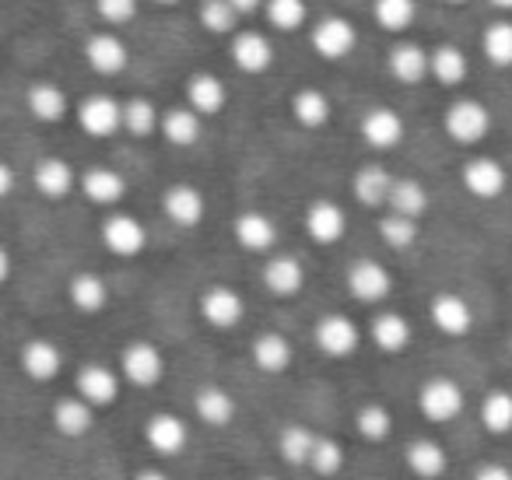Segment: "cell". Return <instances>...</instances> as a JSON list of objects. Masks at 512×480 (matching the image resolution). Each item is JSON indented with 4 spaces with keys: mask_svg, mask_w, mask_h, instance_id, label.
Returning a JSON list of instances; mask_svg holds the SVG:
<instances>
[{
    "mask_svg": "<svg viewBox=\"0 0 512 480\" xmlns=\"http://www.w3.org/2000/svg\"><path fill=\"white\" fill-rule=\"evenodd\" d=\"M467 393L453 375H428L418 386V410L428 424H449L463 414Z\"/></svg>",
    "mask_w": 512,
    "mask_h": 480,
    "instance_id": "cell-1",
    "label": "cell"
},
{
    "mask_svg": "<svg viewBox=\"0 0 512 480\" xmlns=\"http://www.w3.org/2000/svg\"><path fill=\"white\" fill-rule=\"evenodd\" d=\"M120 379L137 389H155L165 379V351L155 340H130L120 351Z\"/></svg>",
    "mask_w": 512,
    "mask_h": 480,
    "instance_id": "cell-2",
    "label": "cell"
},
{
    "mask_svg": "<svg viewBox=\"0 0 512 480\" xmlns=\"http://www.w3.org/2000/svg\"><path fill=\"white\" fill-rule=\"evenodd\" d=\"M313 344L320 354L334 361H344L362 347V326L348 316V312H327L316 319L313 326Z\"/></svg>",
    "mask_w": 512,
    "mask_h": 480,
    "instance_id": "cell-3",
    "label": "cell"
},
{
    "mask_svg": "<svg viewBox=\"0 0 512 480\" xmlns=\"http://www.w3.org/2000/svg\"><path fill=\"white\" fill-rule=\"evenodd\" d=\"M197 312L211 330L228 333L246 319V298L232 288V284H211L204 295L197 298Z\"/></svg>",
    "mask_w": 512,
    "mask_h": 480,
    "instance_id": "cell-4",
    "label": "cell"
},
{
    "mask_svg": "<svg viewBox=\"0 0 512 480\" xmlns=\"http://www.w3.org/2000/svg\"><path fill=\"white\" fill-rule=\"evenodd\" d=\"M144 445L155 452L158 459H176L190 445V424L186 417L172 414V410H158L144 421Z\"/></svg>",
    "mask_w": 512,
    "mask_h": 480,
    "instance_id": "cell-5",
    "label": "cell"
},
{
    "mask_svg": "<svg viewBox=\"0 0 512 480\" xmlns=\"http://www.w3.org/2000/svg\"><path fill=\"white\" fill-rule=\"evenodd\" d=\"M442 127H446V134L456 144H481L491 130V113L477 99H456L449 102L446 116H442Z\"/></svg>",
    "mask_w": 512,
    "mask_h": 480,
    "instance_id": "cell-6",
    "label": "cell"
},
{
    "mask_svg": "<svg viewBox=\"0 0 512 480\" xmlns=\"http://www.w3.org/2000/svg\"><path fill=\"white\" fill-rule=\"evenodd\" d=\"M309 43H313L316 57L337 64V60H344V57H351V53H355L358 29L344 15H327V18H320V22L313 25V32H309Z\"/></svg>",
    "mask_w": 512,
    "mask_h": 480,
    "instance_id": "cell-7",
    "label": "cell"
},
{
    "mask_svg": "<svg viewBox=\"0 0 512 480\" xmlns=\"http://www.w3.org/2000/svg\"><path fill=\"white\" fill-rule=\"evenodd\" d=\"M74 393L85 403H92L95 410L113 407L123 393V379L116 368L102 365V361H88V365H81L78 375H74Z\"/></svg>",
    "mask_w": 512,
    "mask_h": 480,
    "instance_id": "cell-8",
    "label": "cell"
},
{
    "mask_svg": "<svg viewBox=\"0 0 512 480\" xmlns=\"http://www.w3.org/2000/svg\"><path fill=\"white\" fill-rule=\"evenodd\" d=\"M102 246L120 260H134L148 249V228L127 211H113L102 221Z\"/></svg>",
    "mask_w": 512,
    "mask_h": 480,
    "instance_id": "cell-9",
    "label": "cell"
},
{
    "mask_svg": "<svg viewBox=\"0 0 512 480\" xmlns=\"http://www.w3.org/2000/svg\"><path fill=\"white\" fill-rule=\"evenodd\" d=\"M18 368L25 372V379L46 386V382L60 379V372H64V347L50 337L25 340L22 351H18Z\"/></svg>",
    "mask_w": 512,
    "mask_h": 480,
    "instance_id": "cell-10",
    "label": "cell"
},
{
    "mask_svg": "<svg viewBox=\"0 0 512 480\" xmlns=\"http://www.w3.org/2000/svg\"><path fill=\"white\" fill-rule=\"evenodd\" d=\"M348 295L362 305H383L393 295V274L379 260H358L348 267Z\"/></svg>",
    "mask_w": 512,
    "mask_h": 480,
    "instance_id": "cell-11",
    "label": "cell"
},
{
    "mask_svg": "<svg viewBox=\"0 0 512 480\" xmlns=\"http://www.w3.org/2000/svg\"><path fill=\"white\" fill-rule=\"evenodd\" d=\"M428 319H432V326L442 337L460 340L474 330V309H470L467 298L456 295V291H439V295H432V302H428Z\"/></svg>",
    "mask_w": 512,
    "mask_h": 480,
    "instance_id": "cell-12",
    "label": "cell"
},
{
    "mask_svg": "<svg viewBox=\"0 0 512 480\" xmlns=\"http://www.w3.org/2000/svg\"><path fill=\"white\" fill-rule=\"evenodd\" d=\"M249 361H253L256 372L264 375H285L295 365V344L278 330L256 333L253 344H249Z\"/></svg>",
    "mask_w": 512,
    "mask_h": 480,
    "instance_id": "cell-13",
    "label": "cell"
},
{
    "mask_svg": "<svg viewBox=\"0 0 512 480\" xmlns=\"http://www.w3.org/2000/svg\"><path fill=\"white\" fill-rule=\"evenodd\" d=\"M302 228H306V235L316 246H337V242L348 235V214H344V207L334 204V200H313V204L306 207Z\"/></svg>",
    "mask_w": 512,
    "mask_h": 480,
    "instance_id": "cell-14",
    "label": "cell"
},
{
    "mask_svg": "<svg viewBox=\"0 0 512 480\" xmlns=\"http://www.w3.org/2000/svg\"><path fill=\"white\" fill-rule=\"evenodd\" d=\"M193 417H197L204 428H232L235 417H239V400L228 393L225 386H200L193 393Z\"/></svg>",
    "mask_w": 512,
    "mask_h": 480,
    "instance_id": "cell-15",
    "label": "cell"
},
{
    "mask_svg": "<svg viewBox=\"0 0 512 480\" xmlns=\"http://www.w3.org/2000/svg\"><path fill=\"white\" fill-rule=\"evenodd\" d=\"M85 60L102 78H120L130 64V46L120 36H113V32H95L85 43Z\"/></svg>",
    "mask_w": 512,
    "mask_h": 480,
    "instance_id": "cell-16",
    "label": "cell"
},
{
    "mask_svg": "<svg viewBox=\"0 0 512 480\" xmlns=\"http://www.w3.org/2000/svg\"><path fill=\"white\" fill-rule=\"evenodd\" d=\"M78 123L88 137H113L116 130H123V102H116L113 95H88L78 106Z\"/></svg>",
    "mask_w": 512,
    "mask_h": 480,
    "instance_id": "cell-17",
    "label": "cell"
},
{
    "mask_svg": "<svg viewBox=\"0 0 512 480\" xmlns=\"http://www.w3.org/2000/svg\"><path fill=\"white\" fill-rule=\"evenodd\" d=\"M460 179H463V186H467L470 197H477V200L502 197L505 183H509L502 162H495L491 155H474V158H470V162L460 169Z\"/></svg>",
    "mask_w": 512,
    "mask_h": 480,
    "instance_id": "cell-18",
    "label": "cell"
},
{
    "mask_svg": "<svg viewBox=\"0 0 512 480\" xmlns=\"http://www.w3.org/2000/svg\"><path fill=\"white\" fill-rule=\"evenodd\" d=\"M232 235L246 253L267 256L278 246V221L264 211H242L232 225Z\"/></svg>",
    "mask_w": 512,
    "mask_h": 480,
    "instance_id": "cell-19",
    "label": "cell"
},
{
    "mask_svg": "<svg viewBox=\"0 0 512 480\" xmlns=\"http://www.w3.org/2000/svg\"><path fill=\"white\" fill-rule=\"evenodd\" d=\"M162 211L172 225L179 228H197L207 214V200L204 193L193 183H172L169 190L162 193Z\"/></svg>",
    "mask_w": 512,
    "mask_h": 480,
    "instance_id": "cell-20",
    "label": "cell"
},
{
    "mask_svg": "<svg viewBox=\"0 0 512 480\" xmlns=\"http://www.w3.org/2000/svg\"><path fill=\"white\" fill-rule=\"evenodd\" d=\"M260 277H264V288L271 291L274 298H295L306 288V267H302L299 256H288V253L267 256L264 274Z\"/></svg>",
    "mask_w": 512,
    "mask_h": 480,
    "instance_id": "cell-21",
    "label": "cell"
},
{
    "mask_svg": "<svg viewBox=\"0 0 512 480\" xmlns=\"http://www.w3.org/2000/svg\"><path fill=\"white\" fill-rule=\"evenodd\" d=\"M32 183H36V190L43 193L46 200H64L74 193V186H78V172H74V165L67 162V158L60 155H46L36 162V169H32Z\"/></svg>",
    "mask_w": 512,
    "mask_h": 480,
    "instance_id": "cell-22",
    "label": "cell"
},
{
    "mask_svg": "<svg viewBox=\"0 0 512 480\" xmlns=\"http://www.w3.org/2000/svg\"><path fill=\"white\" fill-rule=\"evenodd\" d=\"M232 64L242 74H267L274 64V43L264 32H235L232 36Z\"/></svg>",
    "mask_w": 512,
    "mask_h": 480,
    "instance_id": "cell-23",
    "label": "cell"
},
{
    "mask_svg": "<svg viewBox=\"0 0 512 480\" xmlns=\"http://www.w3.org/2000/svg\"><path fill=\"white\" fill-rule=\"evenodd\" d=\"M404 463L418 480H442L449 470V452L435 438H411L404 445Z\"/></svg>",
    "mask_w": 512,
    "mask_h": 480,
    "instance_id": "cell-24",
    "label": "cell"
},
{
    "mask_svg": "<svg viewBox=\"0 0 512 480\" xmlns=\"http://www.w3.org/2000/svg\"><path fill=\"white\" fill-rule=\"evenodd\" d=\"M362 141L369 144L372 151H393L400 141H404V120H400L397 109L390 106H376L362 116Z\"/></svg>",
    "mask_w": 512,
    "mask_h": 480,
    "instance_id": "cell-25",
    "label": "cell"
},
{
    "mask_svg": "<svg viewBox=\"0 0 512 480\" xmlns=\"http://www.w3.org/2000/svg\"><path fill=\"white\" fill-rule=\"evenodd\" d=\"M50 421H53V428H57V435L85 438V435H92V428H95L99 417H95L92 403H85L78 393H71V396H60V400L53 403Z\"/></svg>",
    "mask_w": 512,
    "mask_h": 480,
    "instance_id": "cell-26",
    "label": "cell"
},
{
    "mask_svg": "<svg viewBox=\"0 0 512 480\" xmlns=\"http://www.w3.org/2000/svg\"><path fill=\"white\" fill-rule=\"evenodd\" d=\"M369 340L383 354H404L407 347H411V340H414V326H411V319H407L404 312L386 309L369 323Z\"/></svg>",
    "mask_w": 512,
    "mask_h": 480,
    "instance_id": "cell-27",
    "label": "cell"
},
{
    "mask_svg": "<svg viewBox=\"0 0 512 480\" xmlns=\"http://www.w3.org/2000/svg\"><path fill=\"white\" fill-rule=\"evenodd\" d=\"M228 102V88L225 81L218 78V74L211 71H197L186 78V106L193 109V113L204 120V116H214L221 113Z\"/></svg>",
    "mask_w": 512,
    "mask_h": 480,
    "instance_id": "cell-28",
    "label": "cell"
},
{
    "mask_svg": "<svg viewBox=\"0 0 512 480\" xmlns=\"http://www.w3.org/2000/svg\"><path fill=\"white\" fill-rule=\"evenodd\" d=\"M81 193L92 200L95 207H116L127 197V179L116 169L106 165H92L88 172H81Z\"/></svg>",
    "mask_w": 512,
    "mask_h": 480,
    "instance_id": "cell-29",
    "label": "cell"
},
{
    "mask_svg": "<svg viewBox=\"0 0 512 480\" xmlns=\"http://www.w3.org/2000/svg\"><path fill=\"white\" fill-rule=\"evenodd\" d=\"M67 302L81 312V316H99L109 305V284L102 281L95 270H81L67 281Z\"/></svg>",
    "mask_w": 512,
    "mask_h": 480,
    "instance_id": "cell-30",
    "label": "cell"
},
{
    "mask_svg": "<svg viewBox=\"0 0 512 480\" xmlns=\"http://www.w3.org/2000/svg\"><path fill=\"white\" fill-rule=\"evenodd\" d=\"M25 106L36 116L39 123H60L67 113H71V99L60 85L53 81H32L29 92H25Z\"/></svg>",
    "mask_w": 512,
    "mask_h": 480,
    "instance_id": "cell-31",
    "label": "cell"
},
{
    "mask_svg": "<svg viewBox=\"0 0 512 480\" xmlns=\"http://www.w3.org/2000/svg\"><path fill=\"white\" fill-rule=\"evenodd\" d=\"M390 190H393V176L376 162L362 165V169L355 172V179H351V193H355L358 204L369 207V211H379V207L390 204Z\"/></svg>",
    "mask_w": 512,
    "mask_h": 480,
    "instance_id": "cell-32",
    "label": "cell"
},
{
    "mask_svg": "<svg viewBox=\"0 0 512 480\" xmlns=\"http://www.w3.org/2000/svg\"><path fill=\"white\" fill-rule=\"evenodd\" d=\"M386 64H390V74L400 85H418V81L428 78V50L411 43V39H400L386 57Z\"/></svg>",
    "mask_w": 512,
    "mask_h": 480,
    "instance_id": "cell-33",
    "label": "cell"
},
{
    "mask_svg": "<svg viewBox=\"0 0 512 480\" xmlns=\"http://www.w3.org/2000/svg\"><path fill=\"white\" fill-rule=\"evenodd\" d=\"M158 134L172 144V148H193V144L204 137V120L193 113L190 106H176V109H165L162 113V127Z\"/></svg>",
    "mask_w": 512,
    "mask_h": 480,
    "instance_id": "cell-34",
    "label": "cell"
},
{
    "mask_svg": "<svg viewBox=\"0 0 512 480\" xmlns=\"http://www.w3.org/2000/svg\"><path fill=\"white\" fill-rule=\"evenodd\" d=\"M428 74H432V78L439 81V85H446V88L463 85V81H467V74H470L467 53H463L460 46H453V43L435 46V50L428 53Z\"/></svg>",
    "mask_w": 512,
    "mask_h": 480,
    "instance_id": "cell-35",
    "label": "cell"
},
{
    "mask_svg": "<svg viewBox=\"0 0 512 480\" xmlns=\"http://www.w3.org/2000/svg\"><path fill=\"white\" fill-rule=\"evenodd\" d=\"M320 438V431L306 428V424H285L274 438V449H278L281 463L288 466H309V456H313V445Z\"/></svg>",
    "mask_w": 512,
    "mask_h": 480,
    "instance_id": "cell-36",
    "label": "cell"
},
{
    "mask_svg": "<svg viewBox=\"0 0 512 480\" xmlns=\"http://www.w3.org/2000/svg\"><path fill=\"white\" fill-rule=\"evenodd\" d=\"M292 116L299 127L320 130V127H327L330 116H334V102H330L327 92H320V88H299V92L292 95Z\"/></svg>",
    "mask_w": 512,
    "mask_h": 480,
    "instance_id": "cell-37",
    "label": "cell"
},
{
    "mask_svg": "<svg viewBox=\"0 0 512 480\" xmlns=\"http://www.w3.org/2000/svg\"><path fill=\"white\" fill-rule=\"evenodd\" d=\"M355 431H358V438H365V442H372V445L386 442V438L393 435V410L379 400L362 403V407L355 410Z\"/></svg>",
    "mask_w": 512,
    "mask_h": 480,
    "instance_id": "cell-38",
    "label": "cell"
},
{
    "mask_svg": "<svg viewBox=\"0 0 512 480\" xmlns=\"http://www.w3.org/2000/svg\"><path fill=\"white\" fill-rule=\"evenodd\" d=\"M477 417H481V428L488 435H509L512 431V393L509 389H491L484 393L481 407H477Z\"/></svg>",
    "mask_w": 512,
    "mask_h": 480,
    "instance_id": "cell-39",
    "label": "cell"
},
{
    "mask_svg": "<svg viewBox=\"0 0 512 480\" xmlns=\"http://www.w3.org/2000/svg\"><path fill=\"white\" fill-rule=\"evenodd\" d=\"M390 207L393 214H404V218L418 221L421 214L428 211V190L425 183L418 179H393V190H390Z\"/></svg>",
    "mask_w": 512,
    "mask_h": 480,
    "instance_id": "cell-40",
    "label": "cell"
},
{
    "mask_svg": "<svg viewBox=\"0 0 512 480\" xmlns=\"http://www.w3.org/2000/svg\"><path fill=\"white\" fill-rule=\"evenodd\" d=\"M344 466H348V449H344L341 438H334V435H320V438H316L313 456H309V470H313L316 477L330 480V477H337Z\"/></svg>",
    "mask_w": 512,
    "mask_h": 480,
    "instance_id": "cell-41",
    "label": "cell"
},
{
    "mask_svg": "<svg viewBox=\"0 0 512 480\" xmlns=\"http://www.w3.org/2000/svg\"><path fill=\"white\" fill-rule=\"evenodd\" d=\"M372 15H376L379 29L407 32L418 18V4L414 0H372Z\"/></svg>",
    "mask_w": 512,
    "mask_h": 480,
    "instance_id": "cell-42",
    "label": "cell"
},
{
    "mask_svg": "<svg viewBox=\"0 0 512 480\" xmlns=\"http://www.w3.org/2000/svg\"><path fill=\"white\" fill-rule=\"evenodd\" d=\"M158 127H162V113H158L151 99L123 102V130H127L130 137H151Z\"/></svg>",
    "mask_w": 512,
    "mask_h": 480,
    "instance_id": "cell-43",
    "label": "cell"
},
{
    "mask_svg": "<svg viewBox=\"0 0 512 480\" xmlns=\"http://www.w3.org/2000/svg\"><path fill=\"white\" fill-rule=\"evenodd\" d=\"M264 15L271 29L278 32H299L306 25L309 4L306 0H264Z\"/></svg>",
    "mask_w": 512,
    "mask_h": 480,
    "instance_id": "cell-44",
    "label": "cell"
},
{
    "mask_svg": "<svg viewBox=\"0 0 512 480\" xmlns=\"http://www.w3.org/2000/svg\"><path fill=\"white\" fill-rule=\"evenodd\" d=\"M200 25H204L211 36H235L239 32V15L232 11L228 0H200Z\"/></svg>",
    "mask_w": 512,
    "mask_h": 480,
    "instance_id": "cell-45",
    "label": "cell"
},
{
    "mask_svg": "<svg viewBox=\"0 0 512 480\" xmlns=\"http://www.w3.org/2000/svg\"><path fill=\"white\" fill-rule=\"evenodd\" d=\"M481 50L488 64L512 67V22H491L481 36Z\"/></svg>",
    "mask_w": 512,
    "mask_h": 480,
    "instance_id": "cell-46",
    "label": "cell"
},
{
    "mask_svg": "<svg viewBox=\"0 0 512 480\" xmlns=\"http://www.w3.org/2000/svg\"><path fill=\"white\" fill-rule=\"evenodd\" d=\"M418 221L404 218V214H386V218H379V239L386 242L390 249H411L414 242H418Z\"/></svg>",
    "mask_w": 512,
    "mask_h": 480,
    "instance_id": "cell-47",
    "label": "cell"
},
{
    "mask_svg": "<svg viewBox=\"0 0 512 480\" xmlns=\"http://www.w3.org/2000/svg\"><path fill=\"white\" fill-rule=\"evenodd\" d=\"M95 11L109 25H130L141 11V0H95Z\"/></svg>",
    "mask_w": 512,
    "mask_h": 480,
    "instance_id": "cell-48",
    "label": "cell"
},
{
    "mask_svg": "<svg viewBox=\"0 0 512 480\" xmlns=\"http://www.w3.org/2000/svg\"><path fill=\"white\" fill-rule=\"evenodd\" d=\"M470 480H512V470L505 463H481L474 466Z\"/></svg>",
    "mask_w": 512,
    "mask_h": 480,
    "instance_id": "cell-49",
    "label": "cell"
},
{
    "mask_svg": "<svg viewBox=\"0 0 512 480\" xmlns=\"http://www.w3.org/2000/svg\"><path fill=\"white\" fill-rule=\"evenodd\" d=\"M15 186H18V176H15V169H11L4 158H0V200H8L11 193H15Z\"/></svg>",
    "mask_w": 512,
    "mask_h": 480,
    "instance_id": "cell-50",
    "label": "cell"
},
{
    "mask_svg": "<svg viewBox=\"0 0 512 480\" xmlns=\"http://www.w3.org/2000/svg\"><path fill=\"white\" fill-rule=\"evenodd\" d=\"M11 274H15V260H11L8 246H0V288L11 281Z\"/></svg>",
    "mask_w": 512,
    "mask_h": 480,
    "instance_id": "cell-51",
    "label": "cell"
},
{
    "mask_svg": "<svg viewBox=\"0 0 512 480\" xmlns=\"http://www.w3.org/2000/svg\"><path fill=\"white\" fill-rule=\"evenodd\" d=\"M228 4H232V11L239 18H246V15H253V11L264 8V0H228Z\"/></svg>",
    "mask_w": 512,
    "mask_h": 480,
    "instance_id": "cell-52",
    "label": "cell"
},
{
    "mask_svg": "<svg viewBox=\"0 0 512 480\" xmlns=\"http://www.w3.org/2000/svg\"><path fill=\"white\" fill-rule=\"evenodd\" d=\"M130 480H172V477L165 470H158V466H141Z\"/></svg>",
    "mask_w": 512,
    "mask_h": 480,
    "instance_id": "cell-53",
    "label": "cell"
},
{
    "mask_svg": "<svg viewBox=\"0 0 512 480\" xmlns=\"http://www.w3.org/2000/svg\"><path fill=\"white\" fill-rule=\"evenodd\" d=\"M491 8H498V11H512V0H488Z\"/></svg>",
    "mask_w": 512,
    "mask_h": 480,
    "instance_id": "cell-54",
    "label": "cell"
},
{
    "mask_svg": "<svg viewBox=\"0 0 512 480\" xmlns=\"http://www.w3.org/2000/svg\"><path fill=\"white\" fill-rule=\"evenodd\" d=\"M155 4H162V8H172V4H179V0H155Z\"/></svg>",
    "mask_w": 512,
    "mask_h": 480,
    "instance_id": "cell-55",
    "label": "cell"
},
{
    "mask_svg": "<svg viewBox=\"0 0 512 480\" xmlns=\"http://www.w3.org/2000/svg\"><path fill=\"white\" fill-rule=\"evenodd\" d=\"M256 480H281V477H271V473H264V477H256Z\"/></svg>",
    "mask_w": 512,
    "mask_h": 480,
    "instance_id": "cell-56",
    "label": "cell"
},
{
    "mask_svg": "<svg viewBox=\"0 0 512 480\" xmlns=\"http://www.w3.org/2000/svg\"><path fill=\"white\" fill-rule=\"evenodd\" d=\"M449 4H467V0H449Z\"/></svg>",
    "mask_w": 512,
    "mask_h": 480,
    "instance_id": "cell-57",
    "label": "cell"
},
{
    "mask_svg": "<svg viewBox=\"0 0 512 480\" xmlns=\"http://www.w3.org/2000/svg\"><path fill=\"white\" fill-rule=\"evenodd\" d=\"M509 351H512V337H509Z\"/></svg>",
    "mask_w": 512,
    "mask_h": 480,
    "instance_id": "cell-58",
    "label": "cell"
}]
</instances>
